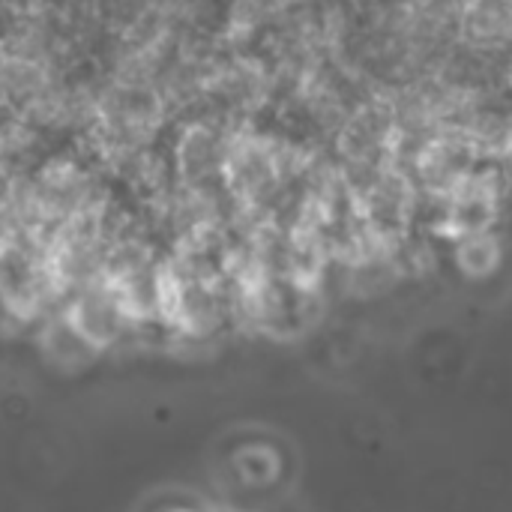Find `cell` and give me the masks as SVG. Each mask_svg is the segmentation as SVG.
<instances>
[{"mask_svg": "<svg viewBox=\"0 0 512 512\" xmlns=\"http://www.w3.org/2000/svg\"><path fill=\"white\" fill-rule=\"evenodd\" d=\"M354 195H357V207H360L363 222L375 234L390 237V240L408 228L414 207L420 201V189H417L414 177L399 165L384 168L366 186H360Z\"/></svg>", "mask_w": 512, "mask_h": 512, "instance_id": "1", "label": "cell"}, {"mask_svg": "<svg viewBox=\"0 0 512 512\" xmlns=\"http://www.w3.org/2000/svg\"><path fill=\"white\" fill-rule=\"evenodd\" d=\"M477 150L471 147V141L459 132V129H444L411 165V177L420 189V195L432 198V201H444L450 198V192L471 174L477 171Z\"/></svg>", "mask_w": 512, "mask_h": 512, "instance_id": "2", "label": "cell"}, {"mask_svg": "<svg viewBox=\"0 0 512 512\" xmlns=\"http://www.w3.org/2000/svg\"><path fill=\"white\" fill-rule=\"evenodd\" d=\"M459 45L495 57L512 60V6L507 0H465L459 15Z\"/></svg>", "mask_w": 512, "mask_h": 512, "instance_id": "3", "label": "cell"}, {"mask_svg": "<svg viewBox=\"0 0 512 512\" xmlns=\"http://www.w3.org/2000/svg\"><path fill=\"white\" fill-rule=\"evenodd\" d=\"M447 210V228L459 237L474 231H489L501 204V183L495 171H471L450 198L441 201Z\"/></svg>", "mask_w": 512, "mask_h": 512, "instance_id": "4", "label": "cell"}, {"mask_svg": "<svg viewBox=\"0 0 512 512\" xmlns=\"http://www.w3.org/2000/svg\"><path fill=\"white\" fill-rule=\"evenodd\" d=\"M459 261L468 270H486L498 261V240L489 231H474L462 237L459 246Z\"/></svg>", "mask_w": 512, "mask_h": 512, "instance_id": "5", "label": "cell"}, {"mask_svg": "<svg viewBox=\"0 0 512 512\" xmlns=\"http://www.w3.org/2000/svg\"><path fill=\"white\" fill-rule=\"evenodd\" d=\"M507 3H510V6H512V0H507Z\"/></svg>", "mask_w": 512, "mask_h": 512, "instance_id": "6", "label": "cell"}]
</instances>
